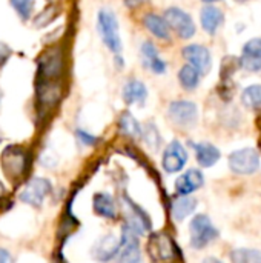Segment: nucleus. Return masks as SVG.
Listing matches in <instances>:
<instances>
[{
	"label": "nucleus",
	"mask_w": 261,
	"mask_h": 263,
	"mask_svg": "<svg viewBox=\"0 0 261 263\" xmlns=\"http://www.w3.org/2000/svg\"><path fill=\"white\" fill-rule=\"evenodd\" d=\"M183 57L188 60V65L194 66L202 76L208 74L212 66V57L206 46L203 45H188L183 48Z\"/></svg>",
	"instance_id": "8"
},
{
	"label": "nucleus",
	"mask_w": 261,
	"mask_h": 263,
	"mask_svg": "<svg viewBox=\"0 0 261 263\" xmlns=\"http://www.w3.org/2000/svg\"><path fill=\"white\" fill-rule=\"evenodd\" d=\"M120 247H122V242L115 236L108 234L94 248V257L100 262H109L114 256L118 254Z\"/></svg>",
	"instance_id": "18"
},
{
	"label": "nucleus",
	"mask_w": 261,
	"mask_h": 263,
	"mask_svg": "<svg viewBox=\"0 0 261 263\" xmlns=\"http://www.w3.org/2000/svg\"><path fill=\"white\" fill-rule=\"evenodd\" d=\"M122 247H120V257L118 263H142V254L138 250L137 234H134L129 228L123 227L122 231Z\"/></svg>",
	"instance_id": "14"
},
{
	"label": "nucleus",
	"mask_w": 261,
	"mask_h": 263,
	"mask_svg": "<svg viewBox=\"0 0 261 263\" xmlns=\"http://www.w3.org/2000/svg\"><path fill=\"white\" fill-rule=\"evenodd\" d=\"M142 59H143L146 68H149L154 74H163L166 71L165 60L160 59L155 45L149 40L143 42V45H142Z\"/></svg>",
	"instance_id": "19"
},
{
	"label": "nucleus",
	"mask_w": 261,
	"mask_h": 263,
	"mask_svg": "<svg viewBox=\"0 0 261 263\" xmlns=\"http://www.w3.org/2000/svg\"><path fill=\"white\" fill-rule=\"evenodd\" d=\"M142 136L145 137V140H146V143H148V146H149V148H152V149H158V145H160L162 137H160V134H158L157 128H155L152 123L146 126V129H145V133H143Z\"/></svg>",
	"instance_id": "30"
},
{
	"label": "nucleus",
	"mask_w": 261,
	"mask_h": 263,
	"mask_svg": "<svg viewBox=\"0 0 261 263\" xmlns=\"http://www.w3.org/2000/svg\"><path fill=\"white\" fill-rule=\"evenodd\" d=\"M169 119L183 128H191L197 123L198 119V109L194 102L189 100H175L168 108Z\"/></svg>",
	"instance_id": "5"
},
{
	"label": "nucleus",
	"mask_w": 261,
	"mask_h": 263,
	"mask_svg": "<svg viewBox=\"0 0 261 263\" xmlns=\"http://www.w3.org/2000/svg\"><path fill=\"white\" fill-rule=\"evenodd\" d=\"M188 162V153L183 145L177 140L171 142L163 154V168L168 173H177L183 170Z\"/></svg>",
	"instance_id": "13"
},
{
	"label": "nucleus",
	"mask_w": 261,
	"mask_h": 263,
	"mask_svg": "<svg viewBox=\"0 0 261 263\" xmlns=\"http://www.w3.org/2000/svg\"><path fill=\"white\" fill-rule=\"evenodd\" d=\"M0 263H12V257L6 250H0Z\"/></svg>",
	"instance_id": "32"
},
{
	"label": "nucleus",
	"mask_w": 261,
	"mask_h": 263,
	"mask_svg": "<svg viewBox=\"0 0 261 263\" xmlns=\"http://www.w3.org/2000/svg\"><path fill=\"white\" fill-rule=\"evenodd\" d=\"M143 25L157 39H160V40H169L171 39V29H169V26L163 17H160L154 12H149L143 17Z\"/></svg>",
	"instance_id": "20"
},
{
	"label": "nucleus",
	"mask_w": 261,
	"mask_h": 263,
	"mask_svg": "<svg viewBox=\"0 0 261 263\" xmlns=\"http://www.w3.org/2000/svg\"><path fill=\"white\" fill-rule=\"evenodd\" d=\"M231 259L232 263H261V253L255 250H235Z\"/></svg>",
	"instance_id": "28"
},
{
	"label": "nucleus",
	"mask_w": 261,
	"mask_h": 263,
	"mask_svg": "<svg viewBox=\"0 0 261 263\" xmlns=\"http://www.w3.org/2000/svg\"><path fill=\"white\" fill-rule=\"evenodd\" d=\"M148 251L155 262H168L175 257V245L166 234H155L148 242Z\"/></svg>",
	"instance_id": "10"
},
{
	"label": "nucleus",
	"mask_w": 261,
	"mask_h": 263,
	"mask_svg": "<svg viewBox=\"0 0 261 263\" xmlns=\"http://www.w3.org/2000/svg\"><path fill=\"white\" fill-rule=\"evenodd\" d=\"M229 166L237 174H254L260 166V156L252 148L235 151L229 156Z\"/></svg>",
	"instance_id": "7"
},
{
	"label": "nucleus",
	"mask_w": 261,
	"mask_h": 263,
	"mask_svg": "<svg viewBox=\"0 0 261 263\" xmlns=\"http://www.w3.org/2000/svg\"><path fill=\"white\" fill-rule=\"evenodd\" d=\"M52 186L49 183V180L46 179H32L26 183V186L23 188V191L20 193V200L23 203H28L31 206H40L42 202L45 200V197L51 193Z\"/></svg>",
	"instance_id": "9"
},
{
	"label": "nucleus",
	"mask_w": 261,
	"mask_h": 263,
	"mask_svg": "<svg viewBox=\"0 0 261 263\" xmlns=\"http://www.w3.org/2000/svg\"><path fill=\"white\" fill-rule=\"evenodd\" d=\"M191 245L195 250L208 247L218 236V231L212 225L211 219L205 214H198L191 222Z\"/></svg>",
	"instance_id": "2"
},
{
	"label": "nucleus",
	"mask_w": 261,
	"mask_h": 263,
	"mask_svg": "<svg viewBox=\"0 0 261 263\" xmlns=\"http://www.w3.org/2000/svg\"><path fill=\"white\" fill-rule=\"evenodd\" d=\"M94 210L98 216L106 219H115L117 217V206L112 196L106 193H100L94 197Z\"/></svg>",
	"instance_id": "22"
},
{
	"label": "nucleus",
	"mask_w": 261,
	"mask_h": 263,
	"mask_svg": "<svg viewBox=\"0 0 261 263\" xmlns=\"http://www.w3.org/2000/svg\"><path fill=\"white\" fill-rule=\"evenodd\" d=\"M118 126L123 134L132 137V139H140L143 134V129L138 123V120L131 114V112H123L118 120Z\"/></svg>",
	"instance_id": "25"
},
{
	"label": "nucleus",
	"mask_w": 261,
	"mask_h": 263,
	"mask_svg": "<svg viewBox=\"0 0 261 263\" xmlns=\"http://www.w3.org/2000/svg\"><path fill=\"white\" fill-rule=\"evenodd\" d=\"M200 22H202V28H203L208 34L214 35V34L220 29V26L223 25V22H225V14H223V11L218 9L217 6L208 5V6H205V8L202 9V12H200Z\"/></svg>",
	"instance_id": "15"
},
{
	"label": "nucleus",
	"mask_w": 261,
	"mask_h": 263,
	"mask_svg": "<svg viewBox=\"0 0 261 263\" xmlns=\"http://www.w3.org/2000/svg\"><path fill=\"white\" fill-rule=\"evenodd\" d=\"M97 29H98V34H100L103 43L106 45V48L114 54H120L123 45H122V39H120V32H118V20L112 11H109V9L98 11Z\"/></svg>",
	"instance_id": "1"
},
{
	"label": "nucleus",
	"mask_w": 261,
	"mask_h": 263,
	"mask_svg": "<svg viewBox=\"0 0 261 263\" xmlns=\"http://www.w3.org/2000/svg\"><path fill=\"white\" fill-rule=\"evenodd\" d=\"M205 183L203 174L198 170H189L186 171L183 176H180L175 182V188L177 193L182 196H188L194 191H197L198 188H202Z\"/></svg>",
	"instance_id": "16"
},
{
	"label": "nucleus",
	"mask_w": 261,
	"mask_h": 263,
	"mask_svg": "<svg viewBox=\"0 0 261 263\" xmlns=\"http://www.w3.org/2000/svg\"><path fill=\"white\" fill-rule=\"evenodd\" d=\"M235 2H248V0H235Z\"/></svg>",
	"instance_id": "35"
},
{
	"label": "nucleus",
	"mask_w": 261,
	"mask_h": 263,
	"mask_svg": "<svg viewBox=\"0 0 261 263\" xmlns=\"http://www.w3.org/2000/svg\"><path fill=\"white\" fill-rule=\"evenodd\" d=\"M197 206V200L188 196H182L172 202V217L175 220H185L188 216L194 213Z\"/></svg>",
	"instance_id": "23"
},
{
	"label": "nucleus",
	"mask_w": 261,
	"mask_h": 263,
	"mask_svg": "<svg viewBox=\"0 0 261 263\" xmlns=\"http://www.w3.org/2000/svg\"><path fill=\"white\" fill-rule=\"evenodd\" d=\"M194 149H195V156H197V160L202 166L205 168H209L212 165H215L220 159V151L211 145V143H194L192 145Z\"/></svg>",
	"instance_id": "21"
},
{
	"label": "nucleus",
	"mask_w": 261,
	"mask_h": 263,
	"mask_svg": "<svg viewBox=\"0 0 261 263\" xmlns=\"http://www.w3.org/2000/svg\"><path fill=\"white\" fill-rule=\"evenodd\" d=\"M77 137L80 139V142H82V143L89 145V146L97 143V137H94V136H91V134L85 133V131H82V129H78V131H77Z\"/></svg>",
	"instance_id": "31"
},
{
	"label": "nucleus",
	"mask_w": 261,
	"mask_h": 263,
	"mask_svg": "<svg viewBox=\"0 0 261 263\" xmlns=\"http://www.w3.org/2000/svg\"><path fill=\"white\" fill-rule=\"evenodd\" d=\"M203 2H205V3H209V5H211V3H214V2H220V0H203Z\"/></svg>",
	"instance_id": "34"
},
{
	"label": "nucleus",
	"mask_w": 261,
	"mask_h": 263,
	"mask_svg": "<svg viewBox=\"0 0 261 263\" xmlns=\"http://www.w3.org/2000/svg\"><path fill=\"white\" fill-rule=\"evenodd\" d=\"M200 77L202 74L191 65H185L178 71V82L186 91H194L200 83Z\"/></svg>",
	"instance_id": "24"
},
{
	"label": "nucleus",
	"mask_w": 261,
	"mask_h": 263,
	"mask_svg": "<svg viewBox=\"0 0 261 263\" xmlns=\"http://www.w3.org/2000/svg\"><path fill=\"white\" fill-rule=\"evenodd\" d=\"M38 80H58L63 72V52L49 48L38 59Z\"/></svg>",
	"instance_id": "4"
},
{
	"label": "nucleus",
	"mask_w": 261,
	"mask_h": 263,
	"mask_svg": "<svg viewBox=\"0 0 261 263\" xmlns=\"http://www.w3.org/2000/svg\"><path fill=\"white\" fill-rule=\"evenodd\" d=\"M242 102L249 109H261V85H251L242 94Z\"/></svg>",
	"instance_id": "26"
},
{
	"label": "nucleus",
	"mask_w": 261,
	"mask_h": 263,
	"mask_svg": "<svg viewBox=\"0 0 261 263\" xmlns=\"http://www.w3.org/2000/svg\"><path fill=\"white\" fill-rule=\"evenodd\" d=\"M203 263H222V262H220V260H217V259H214V257H209V259L203 260Z\"/></svg>",
	"instance_id": "33"
},
{
	"label": "nucleus",
	"mask_w": 261,
	"mask_h": 263,
	"mask_svg": "<svg viewBox=\"0 0 261 263\" xmlns=\"http://www.w3.org/2000/svg\"><path fill=\"white\" fill-rule=\"evenodd\" d=\"M11 6L22 20H28L34 9V0H9Z\"/></svg>",
	"instance_id": "29"
},
{
	"label": "nucleus",
	"mask_w": 261,
	"mask_h": 263,
	"mask_svg": "<svg viewBox=\"0 0 261 263\" xmlns=\"http://www.w3.org/2000/svg\"><path fill=\"white\" fill-rule=\"evenodd\" d=\"M122 96H123L125 103L128 105H143L148 97V89L143 82L132 79L125 83Z\"/></svg>",
	"instance_id": "17"
},
{
	"label": "nucleus",
	"mask_w": 261,
	"mask_h": 263,
	"mask_svg": "<svg viewBox=\"0 0 261 263\" xmlns=\"http://www.w3.org/2000/svg\"><path fill=\"white\" fill-rule=\"evenodd\" d=\"M123 206H125V213H126L125 227L129 228L134 234L146 233L148 228L151 227V222H149L148 216L135 203H132L128 197H123Z\"/></svg>",
	"instance_id": "11"
},
{
	"label": "nucleus",
	"mask_w": 261,
	"mask_h": 263,
	"mask_svg": "<svg viewBox=\"0 0 261 263\" xmlns=\"http://www.w3.org/2000/svg\"><path fill=\"white\" fill-rule=\"evenodd\" d=\"M240 66L249 72H257L261 69V39L255 37L245 43L240 57Z\"/></svg>",
	"instance_id": "12"
},
{
	"label": "nucleus",
	"mask_w": 261,
	"mask_h": 263,
	"mask_svg": "<svg viewBox=\"0 0 261 263\" xmlns=\"http://www.w3.org/2000/svg\"><path fill=\"white\" fill-rule=\"evenodd\" d=\"M163 18L168 23L169 29H172L180 39H191V37H194V34H195V23H194L192 17L186 11L177 8V6L168 8L165 11Z\"/></svg>",
	"instance_id": "3"
},
{
	"label": "nucleus",
	"mask_w": 261,
	"mask_h": 263,
	"mask_svg": "<svg viewBox=\"0 0 261 263\" xmlns=\"http://www.w3.org/2000/svg\"><path fill=\"white\" fill-rule=\"evenodd\" d=\"M57 15H58V8H57L55 5H49V6H46L43 11H40V12L35 15V18H34V26H35V28H45V26H48L51 22H54V20L57 18Z\"/></svg>",
	"instance_id": "27"
},
{
	"label": "nucleus",
	"mask_w": 261,
	"mask_h": 263,
	"mask_svg": "<svg viewBox=\"0 0 261 263\" xmlns=\"http://www.w3.org/2000/svg\"><path fill=\"white\" fill-rule=\"evenodd\" d=\"M28 160H26V153L22 148L17 146H9L5 149L2 156V166L5 174L11 179L15 180L23 176V173L28 168Z\"/></svg>",
	"instance_id": "6"
}]
</instances>
